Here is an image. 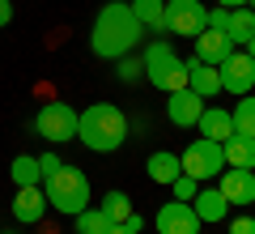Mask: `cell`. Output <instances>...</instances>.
<instances>
[{"mask_svg":"<svg viewBox=\"0 0 255 234\" xmlns=\"http://www.w3.org/2000/svg\"><path fill=\"white\" fill-rule=\"evenodd\" d=\"M140 34H145V26L132 17V9H128L124 0H111V4H102V9H98V17H94L90 51L98 55V60H119V55L136 51Z\"/></svg>","mask_w":255,"mask_h":234,"instance_id":"6da1fadb","label":"cell"},{"mask_svg":"<svg viewBox=\"0 0 255 234\" xmlns=\"http://www.w3.org/2000/svg\"><path fill=\"white\" fill-rule=\"evenodd\" d=\"M77 141L94 153H115L128 141V115L111 102H90L77 115Z\"/></svg>","mask_w":255,"mask_h":234,"instance_id":"7a4b0ae2","label":"cell"},{"mask_svg":"<svg viewBox=\"0 0 255 234\" xmlns=\"http://www.w3.org/2000/svg\"><path fill=\"white\" fill-rule=\"evenodd\" d=\"M43 192H47V205L68 213V217H77L90 205V179H85L81 166H60V171H51L43 179Z\"/></svg>","mask_w":255,"mask_h":234,"instance_id":"3957f363","label":"cell"},{"mask_svg":"<svg viewBox=\"0 0 255 234\" xmlns=\"http://www.w3.org/2000/svg\"><path fill=\"white\" fill-rule=\"evenodd\" d=\"M140 64H145V81L157 85L162 94L187 85V64L179 60V51H174L166 38H153V43L145 47V55H140Z\"/></svg>","mask_w":255,"mask_h":234,"instance_id":"277c9868","label":"cell"},{"mask_svg":"<svg viewBox=\"0 0 255 234\" xmlns=\"http://www.w3.org/2000/svg\"><path fill=\"white\" fill-rule=\"evenodd\" d=\"M179 166H183V175H191L196 183H213L221 171H226V153H221L217 141L200 136V141H191L187 149L179 153Z\"/></svg>","mask_w":255,"mask_h":234,"instance_id":"5b68a950","label":"cell"},{"mask_svg":"<svg viewBox=\"0 0 255 234\" xmlns=\"http://www.w3.org/2000/svg\"><path fill=\"white\" fill-rule=\"evenodd\" d=\"M204 26H209V9L200 0H166V34L196 38Z\"/></svg>","mask_w":255,"mask_h":234,"instance_id":"8992f818","label":"cell"},{"mask_svg":"<svg viewBox=\"0 0 255 234\" xmlns=\"http://www.w3.org/2000/svg\"><path fill=\"white\" fill-rule=\"evenodd\" d=\"M38 136L51 145H64V141H77V111L68 107V102H47L43 111H38L34 119Z\"/></svg>","mask_w":255,"mask_h":234,"instance_id":"52a82bcc","label":"cell"},{"mask_svg":"<svg viewBox=\"0 0 255 234\" xmlns=\"http://www.w3.org/2000/svg\"><path fill=\"white\" fill-rule=\"evenodd\" d=\"M217 77H221V90H230L234 98L255 90V60L247 51H230L226 60L217 64Z\"/></svg>","mask_w":255,"mask_h":234,"instance_id":"ba28073f","label":"cell"},{"mask_svg":"<svg viewBox=\"0 0 255 234\" xmlns=\"http://www.w3.org/2000/svg\"><path fill=\"white\" fill-rule=\"evenodd\" d=\"M153 226H157V234H200L204 222L196 217V209H191L187 200H170V205L157 209Z\"/></svg>","mask_w":255,"mask_h":234,"instance_id":"9c48e42d","label":"cell"},{"mask_svg":"<svg viewBox=\"0 0 255 234\" xmlns=\"http://www.w3.org/2000/svg\"><path fill=\"white\" fill-rule=\"evenodd\" d=\"M204 107H209V102H204L200 94H191L187 85L166 94V115H170V124H174V128H196V119H200V111H204Z\"/></svg>","mask_w":255,"mask_h":234,"instance_id":"30bf717a","label":"cell"},{"mask_svg":"<svg viewBox=\"0 0 255 234\" xmlns=\"http://www.w3.org/2000/svg\"><path fill=\"white\" fill-rule=\"evenodd\" d=\"M217 188L230 205H251L255 200V171H238V166H226L217 175Z\"/></svg>","mask_w":255,"mask_h":234,"instance_id":"8fae6325","label":"cell"},{"mask_svg":"<svg viewBox=\"0 0 255 234\" xmlns=\"http://www.w3.org/2000/svg\"><path fill=\"white\" fill-rule=\"evenodd\" d=\"M43 209H51V205H47L43 183H34V188H17V196H13V217H17L21 226L43 222Z\"/></svg>","mask_w":255,"mask_h":234,"instance_id":"7c38bea8","label":"cell"},{"mask_svg":"<svg viewBox=\"0 0 255 234\" xmlns=\"http://www.w3.org/2000/svg\"><path fill=\"white\" fill-rule=\"evenodd\" d=\"M234 51V43H230V34L226 30H213V26H204L200 34H196V60H204V64H213L217 68L226 55Z\"/></svg>","mask_w":255,"mask_h":234,"instance_id":"4fadbf2b","label":"cell"},{"mask_svg":"<svg viewBox=\"0 0 255 234\" xmlns=\"http://www.w3.org/2000/svg\"><path fill=\"white\" fill-rule=\"evenodd\" d=\"M191 209L200 222H226L230 217V200L221 196V188H209V183H200V192L191 196Z\"/></svg>","mask_w":255,"mask_h":234,"instance_id":"5bb4252c","label":"cell"},{"mask_svg":"<svg viewBox=\"0 0 255 234\" xmlns=\"http://www.w3.org/2000/svg\"><path fill=\"white\" fill-rule=\"evenodd\" d=\"M183 64H187V90H191V94L213 98V94L221 90V77H217V68H213V64L196 60V55H191V60H183Z\"/></svg>","mask_w":255,"mask_h":234,"instance_id":"9a60e30c","label":"cell"},{"mask_svg":"<svg viewBox=\"0 0 255 234\" xmlns=\"http://www.w3.org/2000/svg\"><path fill=\"white\" fill-rule=\"evenodd\" d=\"M221 153H226V166H238V171H255V136H226L221 141Z\"/></svg>","mask_w":255,"mask_h":234,"instance_id":"2e32d148","label":"cell"},{"mask_svg":"<svg viewBox=\"0 0 255 234\" xmlns=\"http://www.w3.org/2000/svg\"><path fill=\"white\" fill-rule=\"evenodd\" d=\"M196 128H200V136H209V141H226V136H234V119H230V111L221 107H204L200 119H196Z\"/></svg>","mask_w":255,"mask_h":234,"instance_id":"e0dca14e","label":"cell"},{"mask_svg":"<svg viewBox=\"0 0 255 234\" xmlns=\"http://www.w3.org/2000/svg\"><path fill=\"white\" fill-rule=\"evenodd\" d=\"M145 171H149V179H153V183H166V188H170V183L183 175V166H179V153H170V149H157V153H149Z\"/></svg>","mask_w":255,"mask_h":234,"instance_id":"ac0fdd59","label":"cell"},{"mask_svg":"<svg viewBox=\"0 0 255 234\" xmlns=\"http://www.w3.org/2000/svg\"><path fill=\"white\" fill-rule=\"evenodd\" d=\"M128 9H132V17H136L145 30L166 34V0H132Z\"/></svg>","mask_w":255,"mask_h":234,"instance_id":"d6986e66","label":"cell"},{"mask_svg":"<svg viewBox=\"0 0 255 234\" xmlns=\"http://www.w3.org/2000/svg\"><path fill=\"white\" fill-rule=\"evenodd\" d=\"M226 34H230V43L234 47H247V38L255 34V9H230V26H226Z\"/></svg>","mask_w":255,"mask_h":234,"instance_id":"ffe728a7","label":"cell"},{"mask_svg":"<svg viewBox=\"0 0 255 234\" xmlns=\"http://www.w3.org/2000/svg\"><path fill=\"white\" fill-rule=\"evenodd\" d=\"M9 179L17 183V188H34V183H43L38 158H30V153H17V158L9 162Z\"/></svg>","mask_w":255,"mask_h":234,"instance_id":"44dd1931","label":"cell"},{"mask_svg":"<svg viewBox=\"0 0 255 234\" xmlns=\"http://www.w3.org/2000/svg\"><path fill=\"white\" fill-rule=\"evenodd\" d=\"M230 119H234V132L238 136H255V94H243L238 107L230 111Z\"/></svg>","mask_w":255,"mask_h":234,"instance_id":"7402d4cb","label":"cell"},{"mask_svg":"<svg viewBox=\"0 0 255 234\" xmlns=\"http://www.w3.org/2000/svg\"><path fill=\"white\" fill-rule=\"evenodd\" d=\"M107 230H111V217L102 213V209L85 205L81 213H77V234H107Z\"/></svg>","mask_w":255,"mask_h":234,"instance_id":"603a6c76","label":"cell"},{"mask_svg":"<svg viewBox=\"0 0 255 234\" xmlns=\"http://www.w3.org/2000/svg\"><path fill=\"white\" fill-rule=\"evenodd\" d=\"M98 209H102V213L111 217V226H124V222H128V213H132V200H128L124 192H107Z\"/></svg>","mask_w":255,"mask_h":234,"instance_id":"cb8c5ba5","label":"cell"},{"mask_svg":"<svg viewBox=\"0 0 255 234\" xmlns=\"http://www.w3.org/2000/svg\"><path fill=\"white\" fill-rule=\"evenodd\" d=\"M115 64H119V81H136V77H145V64H140L132 51H128V55H119Z\"/></svg>","mask_w":255,"mask_h":234,"instance_id":"d4e9b609","label":"cell"},{"mask_svg":"<svg viewBox=\"0 0 255 234\" xmlns=\"http://www.w3.org/2000/svg\"><path fill=\"white\" fill-rule=\"evenodd\" d=\"M170 188H174V200H187V205H191V196L200 192V183L191 179V175H179V179H174Z\"/></svg>","mask_w":255,"mask_h":234,"instance_id":"484cf974","label":"cell"},{"mask_svg":"<svg viewBox=\"0 0 255 234\" xmlns=\"http://www.w3.org/2000/svg\"><path fill=\"white\" fill-rule=\"evenodd\" d=\"M60 153H51V149H43V153H38V171H43V179H47V175H51V171H60Z\"/></svg>","mask_w":255,"mask_h":234,"instance_id":"4316f807","label":"cell"},{"mask_svg":"<svg viewBox=\"0 0 255 234\" xmlns=\"http://www.w3.org/2000/svg\"><path fill=\"white\" fill-rule=\"evenodd\" d=\"M230 234H255V217L247 213V217H234L230 222Z\"/></svg>","mask_w":255,"mask_h":234,"instance_id":"83f0119b","label":"cell"},{"mask_svg":"<svg viewBox=\"0 0 255 234\" xmlns=\"http://www.w3.org/2000/svg\"><path fill=\"white\" fill-rule=\"evenodd\" d=\"M209 26L213 30H226L230 26V9H221V4H217V9H209Z\"/></svg>","mask_w":255,"mask_h":234,"instance_id":"f1b7e54d","label":"cell"},{"mask_svg":"<svg viewBox=\"0 0 255 234\" xmlns=\"http://www.w3.org/2000/svg\"><path fill=\"white\" fill-rule=\"evenodd\" d=\"M9 21H13V4H9V0H0V30L9 26Z\"/></svg>","mask_w":255,"mask_h":234,"instance_id":"f546056e","label":"cell"},{"mask_svg":"<svg viewBox=\"0 0 255 234\" xmlns=\"http://www.w3.org/2000/svg\"><path fill=\"white\" fill-rule=\"evenodd\" d=\"M124 226H128V230H136V234H140V230H145V222H140V217H136V213H128V222H124Z\"/></svg>","mask_w":255,"mask_h":234,"instance_id":"4dcf8cb0","label":"cell"},{"mask_svg":"<svg viewBox=\"0 0 255 234\" xmlns=\"http://www.w3.org/2000/svg\"><path fill=\"white\" fill-rule=\"evenodd\" d=\"M217 4H221V9H243L247 0H217Z\"/></svg>","mask_w":255,"mask_h":234,"instance_id":"1f68e13d","label":"cell"},{"mask_svg":"<svg viewBox=\"0 0 255 234\" xmlns=\"http://www.w3.org/2000/svg\"><path fill=\"white\" fill-rule=\"evenodd\" d=\"M107 234H136V230H128V226H111Z\"/></svg>","mask_w":255,"mask_h":234,"instance_id":"d6a6232c","label":"cell"},{"mask_svg":"<svg viewBox=\"0 0 255 234\" xmlns=\"http://www.w3.org/2000/svg\"><path fill=\"white\" fill-rule=\"evenodd\" d=\"M247 55H251V60H255V34L247 38Z\"/></svg>","mask_w":255,"mask_h":234,"instance_id":"836d02e7","label":"cell"},{"mask_svg":"<svg viewBox=\"0 0 255 234\" xmlns=\"http://www.w3.org/2000/svg\"><path fill=\"white\" fill-rule=\"evenodd\" d=\"M247 9H255V0H247Z\"/></svg>","mask_w":255,"mask_h":234,"instance_id":"e575fe53","label":"cell"},{"mask_svg":"<svg viewBox=\"0 0 255 234\" xmlns=\"http://www.w3.org/2000/svg\"><path fill=\"white\" fill-rule=\"evenodd\" d=\"M0 234H17V230H0Z\"/></svg>","mask_w":255,"mask_h":234,"instance_id":"d590c367","label":"cell"}]
</instances>
